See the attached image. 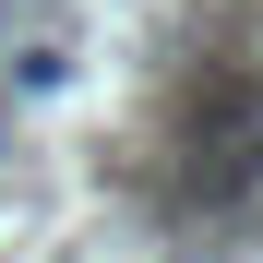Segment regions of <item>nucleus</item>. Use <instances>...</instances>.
<instances>
[]
</instances>
